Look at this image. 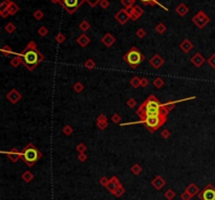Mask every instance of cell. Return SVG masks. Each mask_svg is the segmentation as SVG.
<instances>
[{"mask_svg":"<svg viewBox=\"0 0 215 200\" xmlns=\"http://www.w3.org/2000/svg\"><path fill=\"white\" fill-rule=\"evenodd\" d=\"M207 62H208V64H209L212 68H215V54H213V55L207 60Z\"/></svg>","mask_w":215,"mask_h":200,"instance_id":"obj_50","label":"cell"},{"mask_svg":"<svg viewBox=\"0 0 215 200\" xmlns=\"http://www.w3.org/2000/svg\"><path fill=\"white\" fill-rule=\"evenodd\" d=\"M166 30H167L166 25L164 24V23H162V22H160V23L157 24V26H155V32H157V34H160V35L165 33Z\"/></svg>","mask_w":215,"mask_h":200,"instance_id":"obj_30","label":"cell"},{"mask_svg":"<svg viewBox=\"0 0 215 200\" xmlns=\"http://www.w3.org/2000/svg\"><path fill=\"white\" fill-rule=\"evenodd\" d=\"M79 28H80V30H82V32L85 33V32H87V30L90 28V23H89L88 21H86V20H83V21L80 23Z\"/></svg>","mask_w":215,"mask_h":200,"instance_id":"obj_34","label":"cell"},{"mask_svg":"<svg viewBox=\"0 0 215 200\" xmlns=\"http://www.w3.org/2000/svg\"><path fill=\"white\" fill-rule=\"evenodd\" d=\"M0 15H1V17H2V18H6V17H9V9H0Z\"/></svg>","mask_w":215,"mask_h":200,"instance_id":"obj_51","label":"cell"},{"mask_svg":"<svg viewBox=\"0 0 215 200\" xmlns=\"http://www.w3.org/2000/svg\"><path fill=\"white\" fill-rule=\"evenodd\" d=\"M17 55L21 59L22 65L30 71H33L44 60V56L38 50L37 44L34 41H30L26 47Z\"/></svg>","mask_w":215,"mask_h":200,"instance_id":"obj_1","label":"cell"},{"mask_svg":"<svg viewBox=\"0 0 215 200\" xmlns=\"http://www.w3.org/2000/svg\"><path fill=\"white\" fill-rule=\"evenodd\" d=\"M181 200H190L191 198H192V196H191L189 193H187V192L185 191L184 193L181 195Z\"/></svg>","mask_w":215,"mask_h":200,"instance_id":"obj_54","label":"cell"},{"mask_svg":"<svg viewBox=\"0 0 215 200\" xmlns=\"http://www.w3.org/2000/svg\"><path fill=\"white\" fill-rule=\"evenodd\" d=\"M33 16H34V18L36 20H42L43 17H44V13L41 9H36L34 12V14H33Z\"/></svg>","mask_w":215,"mask_h":200,"instance_id":"obj_36","label":"cell"},{"mask_svg":"<svg viewBox=\"0 0 215 200\" xmlns=\"http://www.w3.org/2000/svg\"><path fill=\"white\" fill-rule=\"evenodd\" d=\"M168 111L164 109L163 104L160 103L157 97L153 94H151L138 106L136 110V114L138 117L143 116H153V115L168 114Z\"/></svg>","mask_w":215,"mask_h":200,"instance_id":"obj_2","label":"cell"},{"mask_svg":"<svg viewBox=\"0 0 215 200\" xmlns=\"http://www.w3.org/2000/svg\"><path fill=\"white\" fill-rule=\"evenodd\" d=\"M73 89H74L75 92H77V93H80V92H82V91L84 90V85L81 82H77L74 85Z\"/></svg>","mask_w":215,"mask_h":200,"instance_id":"obj_35","label":"cell"},{"mask_svg":"<svg viewBox=\"0 0 215 200\" xmlns=\"http://www.w3.org/2000/svg\"><path fill=\"white\" fill-rule=\"evenodd\" d=\"M168 114L153 115V116H143L140 117V121L134 123H127V124H121V126H127L132 124H143L150 132H155L157 129H160L165 123H166Z\"/></svg>","mask_w":215,"mask_h":200,"instance_id":"obj_3","label":"cell"},{"mask_svg":"<svg viewBox=\"0 0 215 200\" xmlns=\"http://www.w3.org/2000/svg\"><path fill=\"white\" fill-rule=\"evenodd\" d=\"M55 40H56V42H57V43H59V44H62L63 42H65L66 37H65L62 33H59L58 35L55 37Z\"/></svg>","mask_w":215,"mask_h":200,"instance_id":"obj_39","label":"cell"},{"mask_svg":"<svg viewBox=\"0 0 215 200\" xmlns=\"http://www.w3.org/2000/svg\"><path fill=\"white\" fill-rule=\"evenodd\" d=\"M7 9H9V15H15L16 13L19 11V6L17 5L15 2H13V1H12V2L9 3V7H7Z\"/></svg>","mask_w":215,"mask_h":200,"instance_id":"obj_27","label":"cell"},{"mask_svg":"<svg viewBox=\"0 0 215 200\" xmlns=\"http://www.w3.org/2000/svg\"><path fill=\"white\" fill-rule=\"evenodd\" d=\"M33 178H34V175H33L30 171H25V172L22 174V179H23L25 182L32 181V179H33Z\"/></svg>","mask_w":215,"mask_h":200,"instance_id":"obj_31","label":"cell"},{"mask_svg":"<svg viewBox=\"0 0 215 200\" xmlns=\"http://www.w3.org/2000/svg\"><path fill=\"white\" fill-rule=\"evenodd\" d=\"M186 192L187 193H189V194L193 197L194 195H196L200 193V190H198V188L196 187V185L195 183H190V185H188V188L186 189Z\"/></svg>","mask_w":215,"mask_h":200,"instance_id":"obj_22","label":"cell"},{"mask_svg":"<svg viewBox=\"0 0 215 200\" xmlns=\"http://www.w3.org/2000/svg\"><path fill=\"white\" fill-rule=\"evenodd\" d=\"M11 2H12V1H9V0H0V9H7Z\"/></svg>","mask_w":215,"mask_h":200,"instance_id":"obj_45","label":"cell"},{"mask_svg":"<svg viewBox=\"0 0 215 200\" xmlns=\"http://www.w3.org/2000/svg\"><path fill=\"white\" fill-rule=\"evenodd\" d=\"M101 42L103 43L106 47H111V46L114 44V42H116V38H114L111 34L107 33L101 38Z\"/></svg>","mask_w":215,"mask_h":200,"instance_id":"obj_15","label":"cell"},{"mask_svg":"<svg viewBox=\"0 0 215 200\" xmlns=\"http://www.w3.org/2000/svg\"><path fill=\"white\" fill-rule=\"evenodd\" d=\"M77 42H78V44L81 46V47H86V46L89 44V42H90V39H89V37L87 36V35H85V34H82L81 36L78 37Z\"/></svg>","mask_w":215,"mask_h":200,"instance_id":"obj_21","label":"cell"},{"mask_svg":"<svg viewBox=\"0 0 215 200\" xmlns=\"http://www.w3.org/2000/svg\"><path fill=\"white\" fill-rule=\"evenodd\" d=\"M114 19L117 20L121 25H125L130 20V15L126 11V9H122L114 15Z\"/></svg>","mask_w":215,"mask_h":200,"instance_id":"obj_10","label":"cell"},{"mask_svg":"<svg viewBox=\"0 0 215 200\" xmlns=\"http://www.w3.org/2000/svg\"><path fill=\"white\" fill-rule=\"evenodd\" d=\"M131 172H132V174H134V175H138V174L142 172L141 166H140L138 164H133V166L131 167Z\"/></svg>","mask_w":215,"mask_h":200,"instance_id":"obj_37","label":"cell"},{"mask_svg":"<svg viewBox=\"0 0 215 200\" xmlns=\"http://www.w3.org/2000/svg\"><path fill=\"white\" fill-rule=\"evenodd\" d=\"M130 85L132 86L133 88H138L141 87V79L138 78V77H133V78H131V80H130Z\"/></svg>","mask_w":215,"mask_h":200,"instance_id":"obj_26","label":"cell"},{"mask_svg":"<svg viewBox=\"0 0 215 200\" xmlns=\"http://www.w3.org/2000/svg\"><path fill=\"white\" fill-rule=\"evenodd\" d=\"M37 33L40 37H45V36H47V34H48V30H47L45 26H40V28H38Z\"/></svg>","mask_w":215,"mask_h":200,"instance_id":"obj_40","label":"cell"},{"mask_svg":"<svg viewBox=\"0 0 215 200\" xmlns=\"http://www.w3.org/2000/svg\"><path fill=\"white\" fill-rule=\"evenodd\" d=\"M4 30H5L7 34H13L16 30V26L14 25V23L9 22V23L5 24V26H4Z\"/></svg>","mask_w":215,"mask_h":200,"instance_id":"obj_32","label":"cell"},{"mask_svg":"<svg viewBox=\"0 0 215 200\" xmlns=\"http://www.w3.org/2000/svg\"><path fill=\"white\" fill-rule=\"evenodd\" d=\"M192 22L198 28H204L210 22V18L203 11H200L196 13V15H194V17L192 18Z\"/></svg>","mask_w":215,"mask_h":200,"instance_id":"obj_7","label":"cell"},{"mask_svg":"<svg viewBox=\"0 0 215 200\" xmlns=\"http://www.w3.org/2000/svg\"><path fill=\"white\" fill-rule=\"evenodd\" d=\"M124 193H125V189L123 188V185H121L120 188H119L117 191L114 192V196H117V197H121V196H122Z\"/></svg>","mask_w":215,"mask_h":200,"instance_id":"obj_47","label":"cell"},{"mask_svg":"<svg viewBox=\"0 0 215 200\" xmlns=\"http://www.w3.org/2000/svg\"><path fill=\"white\" fill-rule=\"evenodd\" d=\"M111 121H112V123L116 125L120 124L121 123V116L118 113H114V114H112V116H111Z\"/></svg>","mask_w":215,"mask_h":200,"instance_id":"obj_44","label":"cell"},{"mask_svg":"<svg viewBox=\"0 0 215 200\" xmlns=\"http://www.w3.org/2000/svg\"><path fill=\"white\" fill-rule=\"evenodd\" d=\"M52 3H59V0H50Z\"/></svg>","mask_w":215,"mask_h":200,"instance_id":"obj_57","label":"cell"},{"mask_svg":"<svg viewBox=\"0 0 215 200\" xmlns=\"http://www.w3.org/2000/svg\"><path fill=\"white\" fill-rule=\"evenodd\" d=\"M126 105L129 107V108L133 109V108L135 107V105H136V101H135L134 99H129V100L126 102Z\"/></svg>","mask_w":215,"mask_h":200,"instance_id":"obj_49","label":"cell"},{"mask_svg":"<svg viewBox=\"0 0 215 200\" xmlns=\"http://www.w3.org/2000/svg\"><path fill=\"white\" fill-rule=\"evenodd\" d=\"M41 157H42L41 151H39L33 144H28L26 147L23 148L21 151V159L28 167L34 166Z\"/></svg>","mask_w":215,"mask_h":200,"instance_id":"obj_4","label":"cell"},{"mask_svg":"<svg viewBox=\"0 0 215 200\" xmlns=\"http://www.w3.org/2000/svg\"><path fill=\"white\" fill-rule=\"evenodd\" d=\"M100 1H101V0H86V2L88 3L91 7H95L98 3H100Z\"/></svg>","mask_w":215,"mask_h":200,"instance_id":"obj_55","label":"cell"},{"mask_svg":"<svg viewBox=\"0 0 215 200\" xmlns=\"http://www.w3.org/2000/svg\"><path fill=\"white\" fill-rule=\"evenodd\" d=\"M148 85H149V80H148L147 78H142L141 79V87L146 88Z\"/></svg>","mask_w":215,"mask_h":200,"instance_id":"obj_53","label":"cell"},{"mask_svg":"<svg viewBox=\"0 0 215 200\" xmlns=\"http://www.w3.org/2000/svg\"><path fill=\"white\" fill-rule=\"evenodd\" d=\"M191 63L193 64L195 67H200L205 62H206V59L203 57V55H200V52H196L193 57L191 58Z\"/></svg>","mask_w":215,"mask_h":200,"instance_id":"obj_16","label":"cell"},{"mask_svg":"<svg viewBox=\"0 0 215 200\" xmlns=\"http://www.w3.org/2000/svg\"><path fill=\"white\" fill-rule=\"evenodd\" d=\"M86 0H59V3L63 6V9L68 13L73 15L76 13L78 9H80V6L85 2Z\"/></svg>","mask_w":215,"mask_h":200,"instance_id":"obj_6","label":"cell"},{"mask_svg":"<svg viewBox=\"0 0 215 200\" xmlns=\"http://www.w3.org/2000/svg\"><path fill=\"white\" fill-rule=\"evenodd\" d=\"M99 4H100V6H101V9H108V7H109V5H110V3H109V1H108V0H101Z\"/></svg>","mask_w":215,"mask_h":200,"instance_id":"obj_48","label":"cell"},{"mask_svg":"<svg viewBox=\"0 0 215 200\" xmlns=\"http://www.w3.org/2000/svg\"><path fill=\"white\" fill-rule=\"evenodd\" d=\"M170 135H171V132H170L168 129H164V130L161 132V136L163 137L164 140H167V138H169Z\"/></svg>","mask_w":215,"mask_h":200,"instance_id":"obj_46","label":"cell"},{"mask_svg":"<svg viewBox=\"0 0 215 200\" xmlns=\"http://www.w3.org/2000/svg\"><path fill=\"white\" fill-rule=\"evenodd\" d=\"M179 48L185 52V54H188V52H191V49L193 48V44L189 39H185L183 42H181L179 44Z\"/></svg>","mask_w":215,"mask_h":200,"instance_id":"obj_19","label":"cell"},{"mask_svg":"<svg viewBox=\"0 0 215 200\" xmlns=\"http://www.w3.org/2000/svg\"><path fill=\"white\" fill-rule=\"evenodd\" d=\"M3 154H6L7 157L11 159L12 162H17L19 159H21V152H19L16 148H13L11 151L6 152V151H2Z\"/></svg>","mask_w":215,"mask_h":200,"instance_id":"obj_12","label":"cell"},{"mask_svg":"<svg viewBox=\"0 0 215 200\" xmlns=\"http://www.w3.org/2000/svg\"><path fill=\"white\" fill-rule=\"evenodd\" d=\"M175 12H176V14H178V15L181 16V17H185V16L189 13V7H188L185 3H181V4H178V5L176 6Z\"/></svg>","mask_w":215,"mask_h":200,"instance_id":"obj_20","label":"cell"},{"mask_svg":"<svg viewBox=\"0 0 215 200\" xmlns=\"http://www.w3.org/2000/svg\"><path fill=\"white\" fill-rule=\"evenodd\" d=\"M86 150H87V148H86V146L83 143H80L76 147V151H78L79 153H85Z\"/></svg>","mask_w":215,"mask_h":200,"instance_id":"obj_43","label":"cell"},{"mask_svg":"<svg viewBox=\"0 0 215 200\" xmlns=\"http://www.w3.org/2000/svg\"><path fill=\"white\" fill-rule=\"evenodd\" d=\"M149 63H150V65L153 67L154 69H159V68H161V67L164 65L165 60H164L160 55H154L153 57L149 60Z\"/></svg>","mask_w":215,"mask_h":200,"instance_id":"obj_13","label":"cell"},{"mask_svg":"<svg viewBox=\"0 0 215 200\" xmlns=\"http://www.w3.org/2000/svg\"><path fill=\"white\" fill-rule=\"evenodd\" d=\"M97 126L100 130H105L108 126L107 117L105 114H100L97 118Z\"/></svg>","mask_w":215,"mask_h":200,"instance_id":"obj_17","label":"cell"},{"mask_svg":"<svg viewBox=\"0 0 215 200\" xmlns=\"http://www.w3.org/2000/svg\"><path fill=\"white\" fill-rule=\"evenodd\" d=\"M126 11L128 12V14L130 15V19L133 20V21H136L140 19L143 14H144V9H142L140 5H133V6H130V7H127Z\"/></svg>","mask_w":215,"mask_h":200,"instance_id":"obj_9","label":"cell"},{"mask_svg":"<svg viewBox=\"0 0 215 200\" xmlns=\"http://www.w3.org/2000/svg\"><path fill=\"white\" fill-rule=\"evenodd\" d=\"M84 66L87 68V69H93L97 65H95V62L92 59H87V60L85 61V63H84Z\"/></svg>","mask_w":215,"mask_h":200,"instance_id":"obj_33","label":"cell"},{"mask_svg":"<svg viewBox=\"0 0 215 200\" xmlns=\"http://www.w3.org/2000/svg\"><path fill=\"white\" fill-rule=\"evenodd\" d=\"M109 180H110V179H108L107 177H102V178L100 179V183H101L103 187L106 188L108 185V183H109Z\"/></svg>","mask_w":215,"mask_h":200,"instance_id":"obj_52","label":"cell"},{"mask_svg":"<svg viewBox=\"0 0 215 200\" xmlns=\"http://www.w3.org/2000/svg\"><path fill=\"white\" fill-rule=\"evenodd\" d=\"M62 132H63V134H64V135H66V136H69V135H71V134H73V132H74V128L71 127V126H69V125H66V126H64V127H63V129H62Z\"/></svg>","mask_w":215,"mask_h":200,"instance_id":"obj_29","label":"cell"},{"mask_svg":"<svg viewBox=\"0 0 215 200\" xmlns=\"http://www.w3.org/2000/svg\"><path fill=\"white\" fill-rule=\"evenodd\" d=\"M151 185H153L157 190H162V189L166 185V181H165V179H164L162 176H157V177L151 181Z\"/></svg>","mask_w":215,"mask_h":200,"instance_id":"obj_18","label":"cell"},{"mask_svg":"<svg viewBox=\"0 0 215 200\" xmlns=\"http://www.w3.org/2000/svg\"><path fill=\"white\" fill-rule=\"evenodd\" d=\"M165 198L168 200H172L173 198L175 197V193L173 190H171V189H169V190H167L166 192H165Z\"/></svg>","mask_w":215,"mask_h":200,"instance_id":"obj_38","label":"cell"},{"mask_svg":"<svg viewBox=\"0 0 215 200\" xmlns=\"http://www.w3.org/2000/svg\"><path fill=\"white\" fill-rule=\"evenodd\" d=\"M9 64H11V66H12V67H18L20 64H22V61H21V59H20V57H19L18 55H16L15 57L11 60Z\"/></svg>","mask_w":215,"mask_h":200,"instance_id":"obj_28","label":"cell"},{"mask_svg":"<svg viewBox=\"0 0 215 200\" xmlns=\"http://www.w3.org/2000/svg\"><path fill=\"white\" fill-rule=\"evenodd\" d=\"M123 59L131 68L135 69V68H138V67L141 65V63L144 62L145 56L143 55L136 47H131V48L129 49L128 52L123 56Z\"/></svg>","mask_w":215,"mask_h":200,"instance_id":"obj_5","label":"cell"},{"mask_svg":"<svg viewBox=\"0 0 215 200\" xmlns=\"http://www.w3.org/2000/svg\"><path fill=\"white\" fill-rule=\"evenodd\" d=\"M140 1H141L143 4H145V5H160V6H162L165 11H168V9H167L164 5H162L157 0H140Z\"/></svg>","mask_w":215,"mask_h":200,"instance_id":"obj_23","label":"cell"},{"mask_svg":"<svg viewBox=\"0 0 215 200\" xmlns=\"http://www.w3.org/2000/svg\"><path fill=\"white\" fill-rule=\"evenodd\" d=\"M135 35H136V37H138V38H140V39H143V38L147 35V33H146V30H145L144 28H138V30H136Z\"/></svg>","mask_w":215,"mask_h":200,"instance_id":"obj_42","label":"cell"},{"mask_svg":"<svg viewBox=\"0 0 215 200\" xmlns=\"http://www.w3.org/2000/svg\"><path fill=\"white\" fill-rule=\"evenodd\" d=\"M135 0H121V3L125 6V9L127 7H130V6H133Z\"/></svg>","mask_w":215,"mask_h":200,"instance_id":"obj_41","label":"cell"},{"mask_svg":"<svg viewBox=\"0 0 215 200\" xmlns=\"http://www.w3.org/2000/svg\"><path fill=\"white\" fill-rule=\"evenodd\" d=\"M78 159L83 162V161H85L86 159H87V156H86L85 153H79V155H78Z\"/></svg>","mask_w":215,"mask_h":200,"instance_id":"obj_56","label":"cell"},{"mask_svg":"<svg viewBox=\"0 0 215 200\" xmlns=\"http://www.w3.org/2000/svg\"><path fill=\"white\" fill-rule=\"evenodd\" d=\"M152 84H153V86L155 88H157V89H160V88H162L164 85H165V81H164L162 78H160V77H157V78H155V79L153 80V82H152Z\"/></svg>","mask_w":215,"mask_h":200,"instance_id":"obj_24","label":"cell"},{"mask_svg":"<svg viewBox=\"0 0 215 200\" xmlns=\"http://www.w3.org/2000/svg\"><path fill=\"white\" fill-rule=\"evenodd\" d=\"M121 185H121L120 180L118 179L117 176H114V177H111V179L109 180V183H108V185L106 187V188H107V190L110 192V193H112V194H114V192L117 191Z\"/></svg>","mask_w":215,"mask_h":200,"instance_id":"obj_14","label":"cell"},{"mask_svg":"<svg viewBox=\"0 0 215 200\" xmlns=\"http://www.w3.org/2000/svg\"><path fill=\"white\" fill-rule=\"evenodd\" d=\"M6 100L11 102L12 104H17L22 99V94L17 89H12L9 93L6 94Z\"/></svg>","mask_w":215,"mask_h":200,"instance_id":"obj_11","label":"cell"},{"mask_svg":"<svg viewBox=\"0 0 215 200\" xmlns=\"http://www.w3.org/2000/svg\"><path fill=\"white\" fill-rule=\"evenodd\" d=\"M198 198L200 200H215V188L213 185H207L206 188L198 193Z\"/></svg>","mask_w":215,"mask_h":200,"instance_id":"obj_8","label":"cell"},{"mask_svg":"<svg viewBox=\"0 0 215 200\" xmlns=\"http://www.w3.org/2000/svg\"><path fill=\"white\" fill-rule=\"evenodd\" d=\"M1 54H2L3 56H5V57H9V55H17V54H15V52H13L12 48L9 47V45H4L1 48Z\"/></svg>","mask_w":215,"mask_h":200,"instance_id":"obj_25","label":"cell"}]
</instances>
